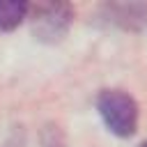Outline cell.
I'll list each match as a JSON object with an SVG mask.
<instances>
[{
	"mask_svg": "<svg viewBox=\"0 0 147 147\" xmlns=\"http://www.w3.org/2000/svg\"><path fill=\"white\" fill-rule=\"evenodd\" d=\"M96 110L110 133L129 138L138 129V103L124 90H103L96 99Z\"/></svg>",
	"mask_w": 147,
	"mask_h": 147,
	"instance_id": "1",
	"label": "cell"
},
{
	"mask_svg": "<svg viewBox=\"0 0 147 147\" xmlns=\"http://www.w3.org/2000/svg\"><path fill=\"white\" fill-rule=\"evenodd\" d=\"M28 18L32 25V34L39 41L55 44L69 32V25L74 21V9L67 2H39L30 7Z\"/></svg>",
	"mask_w": 147,
	"mask_h": 147,
	"instance_id": "2",
	"label": "cell"
},
{
	"mask_svg": "<svg viewBox=\"0 0 147 147\" xmlns=\"http://www.w3.org/2000/svg\"><path fill=\"white\" fill-rule=\"evenodd\" d=\"M30 14V5L21 0H0V30L9 32L18 28Z\"/></svg>",
	"mask_w": 147,
	"mask_h": 147,
	"instance_id": "3",
	"label": "cell"
},
{
	"mask_svg": "<svg viewBox=\"0 0 147 147\" xmlns=\"http://www.w3.org/2000/svg\"><path fill=\"white\" fill-rule=\"evenodd\" d=\"M140 147H147V142H142V145H140Z\"/></svg>",
	"mask_w": 147,
	"mask_h": 147,
	"instance_id": "4",
	"label": "cell"
}]
</instances>
